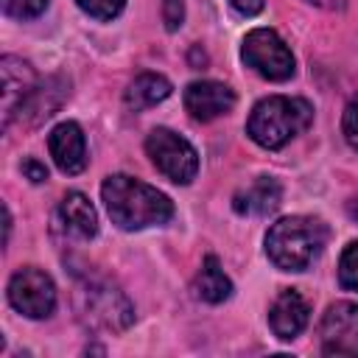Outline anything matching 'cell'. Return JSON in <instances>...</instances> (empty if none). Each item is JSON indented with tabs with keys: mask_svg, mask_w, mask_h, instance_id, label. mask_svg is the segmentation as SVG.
<instances>
[{
	"mask_svg": "<svg viewBox=\"0 0 358 358\" xmlns=\"http://www.w3.org/2000/svg\"><path fill=\"white\" fill-rule=\"evenodd\" d=\"M101 199L106 204L112 224H117L126 232L168 224L173 215V201L162 190L126 173L106 176L101 185Z\"/></svg>",
	"mask_w": 358,
	"mask_h": 358,
	"instance_id": "cell-1",
	"label": "cell"
},
{
	"mask_svg": "<svg viewBox=\"0 0 358 358\" xmlns=\"http://www.w3.org/2000/svg\"><path fill=\"white\" fill-rule=\"evenodd\" d=\"M327 227L313 215H288L268 227L266 255L280 271H305L327 246Z\"/></svg>",
	"mask_w": 358,
	"mask_h": 358,
	"instance_id": "cell-2",
	"label": "cell"
},
{
	"mask_svg": "<svg viewBox=\"0 0 358 358\" xmlns=\"http://www.w3.org/2000/svg\"><path fill=\"white\" fill-rule=\"evenodd\" d=\"M313 120V106L305 98H291V95H268L255 103L249 120H246V134L268 151L282 148L291 143L296 134H302Z\"/></svg>",
	"mask_w": 358,
	"mask_h": 358,
	"instance_id": "cell-3",
	"label": "cell"
},
{
	"mask_svg": "<svg viewBox=\"0 0 358 358\" xmlns=\"http://www.w3.org/2000/svg\"><path fill=\"white\" fill-rule=\"evenodd\" d=\"M76 313L87 330L120 333L134 322L129 296L106 280H84L76 291Z\"/></svg>",
	"mask_w": 358,
	"mask_h": 358,
	"instance_id": "cell-4",
	"label": "cell"
},
{
	"mask_svg": "<svg viewBox=\"0 0 358 358\" xmlns=\"http://www.w3.org/2000/svg\"><path fill=\"white\" fill-rule=\"evenodd\" d=\"M145 154L151 157L154 168L165 179H171L176 185H190L196 179V173H199V154H196V148L182 134H176V131H171L165 126L154 129L145 137Z\"/></svg>",
	"mask_w": 358,
	"mask_h": 358,
	"instance_id": "cell-5",
	"label": "cell"
},
{
	"mask_svg": "<svg viewBox=\"0 0 358 358\" xmlns=\"http://www.w3.org/2000/svg\"><path fill=\"white\" fill-rule=\"evenodd\" d=\"M241 59L268 81H288L294 76V53L271 28H252L243 36Z\"/></svg>",
	"mask_w": 358,
	"mask_h": 358,
	"instance_id": "cell-6",
	"label": "cell"
},
{
	"mask_svg": "<svg viewBox=\"0 0 358 358\" xmlns=\"http://www.w3.org/2000/svg\"><path fill=\"white\" fill-rule=\"evenodd\" d=\"M8 302L28 319H48L56 310V285L42 268L25 266L8 280Z\"/></svg>",
	"mask_w": 358,
	"mask_h": 358,
	"instance_id": "cell-7",
	"label": "cell"
},
{
	"mask_svg": "<svg viewBox=\"0 0 358 358\" xmlns=\"http://www.w3.org/2000/svg\"><path fill=\"white\" fill-rule=\"evenodd\" d=\"M0 87H3V129H8L11 120L34 98L39 81L28 62H22L17 56H3L0 59Z\"/></svg>",
	"mask_w": 358,
	"mask_h": 358,
	"instance_id": "cell-8",
	"label": "cell"
},
{
	"mask_svg": "<svg viewBox=\"0 0 358 358\" xmlns=\"http://www.w3.org/2000/svg\"><path fill=\"white\" fill-rule=\"evenodd\" d=\"M322 350L327 355H358V305L336 302L319 324Z\"/></svg>",
	"mask_w": 358,
	"mask_h": 358,
	"instance_id": "cell-9",
	"label": "cell"
},
{
	"mask_svg": "<svg viewBox=\"0 0 358 358\" xmlns=\"http://www.w3.org/2000/svg\"><path fill=\"white\" fill-rule=\"evenodd\" d=\"M48 148L62 173L76 176L87 168V140L76 120H64V123L53 126L48 134Z\"/></svg>",
	"mask_w": 358,
	"mask_h": 358,
	"instance_id": "cell-10",
	"label": "cell"
},
{
	"mask_svg": "<svg viewBox=\"0 0 358 358\" xmlns=\"http://www.w3.org/2000/svg\"><path fill=\"white\" fill-rule=\"evenodd\" d=\"M235 106V92L221 81H193L185 87V109L193 120H215Z\"/></svg>",
	"mask_w": 358,
	"mask_h": 358,
	"instance_id": "cell-11",
	"label": "cell"
},
{
	"mask_svg": "<svg viewBox=\"0 0 358 358\" xmlns=\"http://www.w3.org/2000/svg\"><path fill=\"white\" fill-rule=\"evenodd\" d=\"M308 319H310V305L294 288H282L277 294V299L271 302V308H268V327L282 341L296 338L308 327Z\"/></svg>",
	"mask_w": 358,
	"mask_h": 358,
	"instance_id": "cell-12",
	"label": "cell"
},
{
	"mask_svg": "<svg viewBox=\"0 0 358 358\" xmlns=\"http://www.w3.org/2000/svg\"><path fill=\"white\" fill-rule=\"evenodd\" d=\"M280 201H282L280 182L271 176H257L232 196V210L238 215H268L280 207Z\"/></svg>",
	"mask_w": 358,
	"mask_h": 358,
	"instance_id": "cell-13",
	"label": "cell"
},
{
	"mask_svg": "<svg viewBox=\"0 0 358 358\" xmlns=\"http://www.w3.org/2000/svg\"><path fill=\"white\" fill-rule=\"evenodd\" d=\"M59 218L64 224V229L81 241H90L98 235V213L90 204V199L78 190H70L62 204H59Z\"/></svg>",
	"mask_w": 358,
	"mask_h": 358,
	"instance_id": "cell-14",
	"label": "cell"
},
{
	"mask_svg": "<svg viewBox=\"0 0 358 358\" xmlns=\"http://www.w3.org/2000/svg\"><path fill=\"white\" fill-rule=\"evenodd\" d=\"M171 81L165 78V76H159V73H140L129 87H126V95H123V101H126V109L129 112H143V109H148V106H157V103H162L168 95H171Z\"/></svg>",
	"mask_w": 358,
	"mask_h": 358,
	"instance_id": "cell-15",
	"label": "cell"
},
{
	"mask_svg": "<svg viewBox=\"0 0 358 358\" xmlns=\"http://www.w3.org/2000/svg\"><path fill=\"white\" fill-rule=\"evenodd\" d=\"M193 291L201 302H210V305H221L232 296V282L224 274L218 257H213V255L204 257V263H201V268L193 280Z\"/></svg>",
	"mask_w": 358,
	"mask_h": 358,
	"instance_id": "cell-16",
	"label": "cell"
},
{
	"mask_svg": "<svg viewBox=\"0 0 358 358\" xmlns=\"http://www.w3.org/2000/svg\"><path fill=\"white\" fill-rule=\"evenodd\" d=\"M338 282L341 288L358 294V241L347 243L338 257Z\"/></svg>",
	"mask_w": 358,
	"mask_h": 358,
	"instance_id": "cell-17",
	"label": "cell"
},
{
	"mask_svg": "<svg viewBox=\"0 0 358 358\" xmlns=\"http://www.w3.org/2000/svg\"><path fill=\"white\" fill-rule=\"evenodd\" d=\"M76 3L84 14L95 20H115L126 6V0H76Z\"/></svg>",
	"mask_w": 358,
	"mask_h": 358,
	"instance_id": "cell-18",
	"label": "cell"
},
{
	"mask_svg": "<svg viewBox=\"0 0 358 358\" xmlns=\"http://www.w3.org/2000/svg\"><path fill=\"white\" fill-rule=\"evenodd\" d=\"M3 11L14 20H34L48 8V0H0Z\"/></svg>",
	"mask_w": 358,
	"mask_h": 358,
	"instance_id": "cell-19",
	"label": "cell"
},
{
	"mask_svg": "<svg viewBox=\"0 0 358 358\" xmlns=\"http://www.w3.org/2000/svg\"><path fill=\"white\" fill-rule=\"evenodd\" d=\"M341 131H344V140L358 151V95H355V98L347 103V109H344Z\"/></svg>",
	"mask_w": 358,
	"mask_h": 358,
	"instance_id": "cell-20",
	"label": "cell"
},
{
	"mask_svg": "<svg viewBox=\"0 0 358 358\" xmlns=\"http://www.w3.org/2000/svg\"><path fill=\"white\" fill-rule=\"evenodd\" d=\"M162 22L165 31H179L185 22V0H162Z\"/></svg>",
	"mask_w": 358,
	"mask_h": 358,
	"instance_id": "cell-21",
	"label": "cell"
},
{
	"mask_svg": "<svg viewBox=\"0 0 358 358\" xmlns=\"http://www.w3.org/2000/svg\"><path fill=\"white\" fill-rule=\"evenodd\" d=\"M22 173L31 179V182H45L48 179V168L39 162V159H22Z\"/></svg>",
	"mask_w": 358,
	"mask_h": 358,
	"instance_id": "cell-22",
	"label": "cell"
},
{
	"mask_svg": "<svg viewBox=\"0 0 358 358\" xmlns=\"http://www.w3.org/2000/svg\"><path fill=\"white\" fill-rule=\"evenodd\" d=\"M229 6L241 14V17H255L263 11V0H229Z\"/></svg>",
	"mask_w": 358,
	"mask_h": 358,
	"instance_id": "cell-23",
	"label": "cell"
},
{
	"mask_svg": "<svg viewBox=\"0 0 358 358\" xmlns=\"http://www.w3.org/2000/svg\"><path fill=\"white\" fill-rule=\"evenodd\" d=\"M308 3L316 8H324V11H341L344 8V0H308Z\"/></svg>",
	"mask_w": 358,
	"mask_h": 358,
	"instance_id": "cell-24",
	"label": "cell"
},
{
	"mask_svg": "<svg viewBox=\"0 0 358 358\" xmlns=\"http://www.w3.org/2000/svg\"><path fill=\"white\" fill-rule=\"evenodd\" d=\"M347 215H350L352 221H358V196H355V199L347 204Z\"/></svg>",
	"mask_w": 358,
	"mask_h": 358,
	"instance_id": "cell-25",
	"label": "cell"
}]
</instances>
